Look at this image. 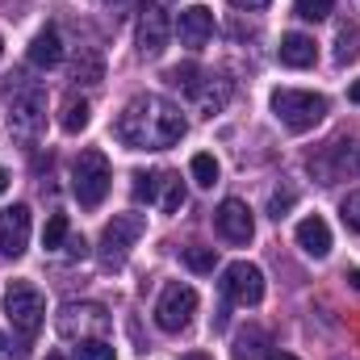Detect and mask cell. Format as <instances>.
Wrapping results in <instances>:
<instances>
[{"label":"cell","instance_id":"cell-1","mask_svg":"<svg viewBox=\"0 0 360 360\" xmlns=\"http://www.w3.org/2000/svg\"><path fill=\"white\" fill-rule=\"evenodd\" d=\"M188 122L172 101L155 96V92H143L134 101H126V109L117 113L113 122V134L130 147V151H168L184 139Z\"/></svg>","mask_w":360,"mask_h":360},{"label":"cell","instance_id":"cell-2","mask_svg":"<svg viewBox=\"0 0 360 360\" xmlns=\"http://www.w3.org/2000/svg\"><path fill=\"white\" fill-rule=\"evenodd\" d=\"M109 180H113V168H109L105 151L89 147V151L76 155V164H72V193H76V201H80L84 210H96V205L105 201Z\"/></svg>","mask_w":360,"mask_h":360},{"label":"cell","instance_id":"cell-3","mask_svg":"<svg viewBox=\"0 0 360 360\" xmlns=\"http://www.w3.org/2000/svg\"><path fill=\"white\" fill-rule=\"evenodd\" d=\"M4 314H8V323H13V331L21 340H34L42 331V323H46V302L30 281H13L4 289Z\"/></svg>","mask_w":360,"mask_h":360},{"label":"cell","instance_id":"cell-4","mask_svg":"<svg viewBox=\"0 0 360 360\" xmlns=\"http://www.w3.org/2000/svg\"><path fill=\"white\" fill-rule=\"evenodd\" d=\"M272 113L293 134H302V130H310V126H319L327 117V96L306 92V89H276L272 92Z\"/></svg>","mask_w":360,"mask_h":360},{"label":"cell","instance_id":"cell-5","mask_svg":"<svg viewBox=\"0 0 360 360\" xmlns=\"http://www.w3.org/2000/svg\"><path fill=\"white\" fill-rule=\"evenodd\" d=\"M59 335L63 340H105L109 335V310L96 302H63L59 306Z\"/></svg>","mask_w":360,"mask_h":360},{"label":"cell","instance_id":"cell-6","mask_svg":"<svg viewBox=\"0 0 360 360\" xmlns=\"http://www.w3.org/2000/svg\"><path fill=\"white\" fill-rule=\"evenodd\" d=\"M143 231H147V218L143 214H113V222L101 235V264L105 269H122Z\"/></svg>","mask_w":360,"mask_h":360},{"label":"cell","instance_id":"cell-7","mask_svg":"<svg viewBox=\"0 0 360 360\" xmlns=\"http://www.w3.org/2000/svg\"><path fill=\"white\" fill-rule=\"evenodd\" d=\"M134 201H147V205H160L164 214H176L180 205H184V184L168 168H160V172H134Z\"/></svg>","mask_w":360,"mask_h":360},{"label":"cell","instance_id":"cell-8","mask_svg":"<svg viewBox=\"0 0 360 360\" xmlns=\"http://www.w3.org/2000/svg\"><path fill=\"white\" fill-rule=\"evenodd\" d=\"M8 126H13V134H17L21 143H34V139L42 134V126H46V96H42V89L30 84V89L13 92Z\"/></svg>","mask_w":360,"mask_h":360},{"label":"cell","instance_id":"cell-9","mask_svg":"<svg viewBox=\"0 0 360 360\" xmlns=\"http://www.w3.org/2000/svg\"><path fill=\"white\" fill-rule=\"evenodd\" d=\"M310 172L323 184H335L344 176H360V139H335L331 147H323V155L310 160Z\"/></svg>","mask_w":360,"mask_h":360},{"label":"cell","instance_id":"cell-10","mask_svg":"<svg viewBox=\"0 0 360 360\" xmlns=\"http://www.w3.org/2000/svg\"><path fill=\"white\" fill-rule=\"evenodd\" d=\"M193 314H197V289L193 285H164V293H160V302H155V323L168 331V335H176L184 331L188 323H193Z\"/></svg>","mask_w":360,"mask_h":360},{"label":"cell","instance_id":"cell-11","mask_svg":"<svg viewBox=\"0 0 360 360\" xmlns=\"http://www.w3.org/2000/svg\"><path fill=\"white\" fill-rule=\"evenodd\" d=\"M222 293H226V302L260 306V297H264V272L256 269V264H248V260H235L222 272Z\"/></svg>","mask_w":360,"mask_h":360},{"label":"cell","instance_id":"cell-12","mask_svg":"<svg viewBox=\"0 0 360 360\" xmlns=\"http://www.w3.org/2000/svg\"><path fill=\"white\" fill-rule=\"evenodd\" d=\"M168 38H172V17H168L164 0H147L139 13V51L155 59V55H164Z\"/></svg>","mask_w":360,"mask_h":360},{"label":"cell","instance_id":"cell-13","mask_svg":"<svg viewBox=\"0 0 360 360\" xmlns=\"http://www.w3.org/2000/svg\"><path fill=\"white\" fill-rule=\"evenodd\" d=\"M214 226H218V235H222L226 243H248V239L256 235V218H252V210H248L239 197H226V201L214 210Z\"/></svg>","mask_w":360,"mask_h":360},{"label":"cell","instance_id":"cell-14","mask_svg":"<svg viewBox=\"0 0 360 360\" xmlns=\"http://www.w3.org/2000/svg\"><path fill=\"white\" fill-rule=\"evenodd\" d=\"M30 243V210L25 205H13V210H0V252L4 256H21Z\"/></svg>","mask_w":360,"mask_h":360},{"label":"cell","instance_id":"cell-15","mask_svg":"<svg viewBox=\"0 0 360 360\" xmlns=\"http://www.w3.org/2000/svg\"><path fill=\"white\" fill-rule=\"evenodd\" d=\"M176 34H180V42H184L188 51H201V46L210 42V34H214V13H210L205 4L184 8L180 21H176Z\"/></svg>","mask_w":360,"mask_h":360},{"label":"cell","instance_id":"cell-16","mask_svg":"<svg viewBox=\"0 0 360 360\" xmlns=\"http://www.w3.org/2000/svg\"><path fill=\"white\" fill-rule=\"evenodd\" d=\"M297 248L306 252V256H314V260H323L327 252H331V226L319 218V214H310V218H302L297 222Z\"/></svg>","mask_w":360,"mask_h":360},{"label":"cell","instance_id":"cell-17","mask_svg":"<svg viewBox=\"0 0 360 360\" xmlns=\"http://www.w3.org/2000/svg\"><path fill=\"white\" fill-rule=\"evenodd\" d=\"M276 55H281V63H285V68H314V59H319V51H314V38H310V34H285V38H281V46H276Z\"/></svg>","mask_w":360,"mask_h":360},{"label":"cell","instance_id":"cell-18","mask_svg":"<svg viewBox=\"0 0 360 360\" xmlns=\"http://www.w3.org/2000/svg\"><path fill=\"white\" fill-rule=\"evenodd\" d=\"M63 59V42H59V34L55 30H42L34 42H30V63L34 68H55Z\"/></svg>","mask_w":360,"mask_h":360},{"label":"cell","instance_id":"cell-19","mask_svg":"<svg viewBox=\"0 0 360 360\" xmlns=\"http://www.w3.org/2000/svg\"><path fill=\"white\" fill-rule=\"evenodd\" d=\"M89 117H92V109H89V101L84 96H63V105H59V126L68 130V134H80L84 126H89Z\"/></svg>","mask_w":360,"mask_h":360},{"label":"cell","instance_id":"cell-20","mask_svg":"<svg viewBox=\"0 0 360 360\" xmlns=\"http://www.w3.org/2000/svg\"><path fill=\"white\" fill-rule=\"evenodd\" d=\"M193 101L201 105V113H218V109L231 101V84H226L222 76H205V84H201V92H197Z\"/></svg>","mask_w":360,"mask_h":360},{"label":"cell","instance_id":"cell-21","mask_svg":"<svg viewBox=\"0 0 360 360\" xmlns=\"http://www.w3.org/2000/svg\"><path fill=\"white\" fill-rule=\"evenodd\" d=\"M235 360H269V331L252 327L235 340Z\"/></svg>","mask_w":360,"mask_h":360},{"label":"cell","instance_id":"cell-22","mask_svg":"<svg viewBox=\"0 0 360 360\" xmlns=\"http://www.w3.org/2000/svg\"><path fill=\"white\" fill-rule=\"evenodd\" d=\"M72 80H80V84H101V80H105V63H101L96 51H80V55H76Z\"/></svg>","mask_w":360,"mask_h":360},{"label":"cell","instance_id":"cell-23","mask_svg":"<svg viewBox=\"0 0 360 360\" xmlns=\"http://www.w3.org/2000/svg\"><path fill=\"white\" fill-rule=\"evenodd\" d=\"M205 76H210V72H201L197 63H180V68H172V72H168V84H172V89H180V92H188V96H197V92H201V84H205Z\"/></svg>","mask_w":360,"mask_h":360},{"label":"cell","instance_id":"cell-24","mask_svg":"<svg viewBox=\"0 0 360 360\" xmlns=\"http://www.w3.org/2000/svg\"><path fill=\"white\" fill-rule=\"evenodd\" d=\"M360 55V30L356 25H344L340 38H335V63H352Z\"/></svg>","mask_w":360,"mask_h":360},{"label":"cell","instance_id":"cell-25","mask_svg":"<svg viewBox=\"0 0 360 360\" xmlns=\"http://www.w3.org/2000/svg\"><path fill=\"white\" fill-rule=\"evenodd\" d=\"M188 172H193V180H197L201 188H210V184H218V160H214L210 151H201V155H193Z\"/></svg>","mask_w":360,"mask_h":360},{"label":"cell","instance_id":"cell-26","mask_svg":"<svg viewBox=\"0 0 360 360\" xmlns=\"http://www.w3.org/2000/svg\"><path fill=\"white\" fill-rule=\"evenodd\" d=\"M63 243H68V214H51V222H46V231H42V248L55 252V248H63Z\"/></svg>","mask_w":360,"mask_h":360},{"label":"cell","instance_id":"cell-27","mask_svg":"<svg viewBox=\"0 0 360 360\" xmlns=\"http://www.w3.org/2000/svg\"><path fill=\"white\" fill-rule=\"evenodd\" d=\"M331 8H335V0H293V13L302 21H323V17H331Z\"/></svg>","mask_w":360,"mask_h":360},{"label":"cell","instance_id":"cell-28","mask_svg":"<svg viewBox=\"0 0 360 360\" xmlns=\"http://www.w3.org/2000/svg\"><path fill=\"white\" fill-rule=\"evenodd\" d=\"M184 264L193 272H214L218 256H214V248H184Z\"/></svg>","mask_w":360,"mask_h":360},{"label":"cell","instance_id":"cell-29","mask_svg":"<svg viewBox=\"0 0 360 360\" xmlns=\"http://www.w3.org/2000/svg\"><path fill=\"white\" fill-rule=\"evenodd\" d=\"M76 356L80 360H113V344L109 340H84V344H76Z\"/></svg>","mask_w":360,"mask_h":360},{"label":"cell","instance_id":"cell-30","mask_svg":"<svg viewBox=\"0 0 360 360\" xmlns=\"http://www.w3.org/2000/svg\"><path fill=\"white\" fill-rule=\"evenodd\" d=\"M293 197H297L293 188H276V193L269 197V214H272V218H285V214H289V205H293Z\"/></svg>","mask_w":360,"mask_h":360},{"label":"cell","instance_id":"cell-31","mask_svg":"<svg viewBox=\"0 0 360 360\" xmlns=\"http://www.w3.org/2000/svg\"><path fill=\"white\" fill-rule=\"evenodd\" d=\"M340 214H344V222L360 235V193H348V197H344V210H340Z\"/></svg>","mask_w":360,"mask_h":360},{"label":"cell","instance_id":"cell-32","mask_svg":"<svg viewBox=\"0 0 360 360\" xmlns=\"http://www.w3.org/2000/svg\"><path fill=\"white\" fill-rule=\"evenodd\" d=\"M68 252H72V256H84V252H89V243H84L80 235H68Z\"/></svg>","mask_w":360,"mask_h":360},{"label":"cell","instance_id":"cell-33","mask_svg":"<svg viewBox=\"0 0 360 360\" xmlns=\"http://www.w3.org/2000/svg\"><path fill=\"white\" fill-rule=\"evenodd\" d=\"M231 4H235V8H264L269 0H231Z\"/></svg>","mask_w":360,"mask_h":360},{"label":"cell","instance_id":"cell-34","mask_svg":"<svg viewBox=\"0 0 360 360\" xmlns=\"http://www.w3.org/2000/svg\"><path fill=\"white\" fill-rule=\"evenodd\" d=\"M348 285H352V289H360V269H352V272H348Z\"/></svg>","mask_w":360,"mask_h":360},{"label":"cell","instance_id":"cell-35","mask_svg":"<svg viewBox=\"0 0 360 360\" xmlns=\"http://www.w3.org/2000/svg\"><path fill=\"white\" fill-rule=\"evenodd\" d=\"M180 360H214V356H205V352H184Z\"/></svg>","mask_w":360,"mask_h":360},{"label":"cell","instance_id":"cell-36","mask_svg":"<svg viewBox=\"0 0 360 360\" xmlns=\"http://www.w3.org/2000/svg\"><path fill=\"white\" fill-rule=\"evenodd\" d=\"M348 96H352V101H356V105H360V80H356V84H352V92H348Z\"/></svg>","mask_w":360,"mask_h":360},{"label":"cell","instance_id":"cell-37","mask_svg":"<svg viewBox=\"0 0 360 360\" xmlns=\"http://www.w3.org/2000/svg\"><path fill=\"white\" fill-rule=\"evenodd\" d=\"M269 360H297V356H289V352H272Z\"/></svg>","mask_w":360,"mask_h":360},{"label":"cell","instance_id":"cell-38","mask_svg":"<svg viewBox=\"0 0 360 360\" xmlns=\"http://www.w3.org/2000/svg\"><path fill=\"white\" fill-rule=\"evenodd\" d=\"M4 188H8V172H4V168H0V193H4Z\"/></svg>","mask_w":360,"mask_h":360},{"label":"cell","instance_id":"cell-39","mask_svg":"<svg viewBox=\"0 0 360 360\" xmlns=\"http://www.w3.org/2000/svg\"><path fill=\"white\" fill-rule=\"evenodd\" d=\"M109 4H126V0H109Z\"/></svg>","mask_w":360,"mask_h":360},{"label":"cell","instance_id":"cell-40","mask_svg":"<svg viewBox=\"0 0 360 360\" xmlns=\"http://www.w3.org/2000/svg\"><path fill=\"white\" fill-rule=\"evenodd\" d=\"M46 360H63V356H46Z\"/></svg>","mask_w":360,"mask_h":360},{"label":"cell","instance_id":"cell-41","mask_svg":"<svg viewBox=\"0 0 360 360\" xmlns=\"http://www.w3.org/2000/svg\"><path fill=\"white\" fill-rule=\"evenodd\" d=\"M0 348H4V335H0Z\"/></svg>","mask_w":360,"mask_h":360}]
</instances>
